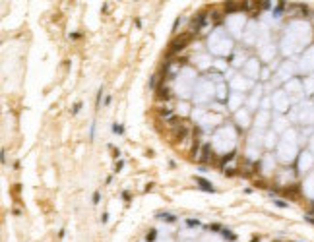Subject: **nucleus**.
<instances>
[{"mask_svg":"<svg viewBox=\"0 0 314 242\" xmlns=\"http://www.w3.org/2000/svg\"><path fill=\"white\" fill-rule=\"evenodd\" d=\"M188 41H190V35H184V37H177L173 41V45H171V54L173 52H179L180 48H184L186 45H188Z\"/></svg>","mask_w":314,"mask_h":242,"instance_id":"obj_1","label":"nucleus"},{"mask_svg":"<svg viewBox=\"0 0 314 242\" xmlns=\"http://www.w3.org/2000/svg\"><path fill=\"white\" fill-rule=\"evenodd\" d=\"M196 182L202 186V190H206V192H213V186H211L207 180H204V178H200V176H196Z\"/></svg>","mask_w":314,"mask_h":242,"instance_id":"obj_2","label":"nucleus"},{"mask_svg":"<svg viewBox=\"0 0 314 242\" xmlns=\"http://www.w3.org/2000/svg\"><path fill=\"white\" fill-rule=\"evenodd\" d=\"M122 132H124L122 124H113V134H122Z\"/></svg>","mask_w":314,"mask_h":242,"instance_id":"obj_3","label":"nucleus"},{"mask_svg":"<svg viewBox=\"0 0 314 242\" xmlns=\"http://www.w3.org/2000/svg\"><path fill=\"white\" fill-rule=\"evenodd\" d=\"M159 217H161V219H167L169 223H173V221H175V215H171V213H159Z\"/></svg>","mask_w":314,"mask_h":242,"instance_id":"obj_4","label":"nucleus"},{"mask_svg":"<svg viewBox=\"0 0 314 242\" xmlns=\"http://www.w3.org/2000/svg\"><path fill=\"white\" fill-rule=\"evenodd\" d=\"M155 234H157L155 231H149V232L146 234V240H147V242H153V240H155Z\"/></svg>","mask_w":314,"mask_h":242,"instance_id":"obj_5","label":"nucleus"},{"mask_svg":"<svg viewBox=\"0 0 314 242\" xmlns=\"http://www.w3.org/2000/svg\"><path fill=\"white\" fill-rule=\"evenodd\" d=\"M223 236L229 238V240H237V236H235L233 232H229V231H223Z\"/></svg>","mask_w":314,"mask_h":242,"instance_id":"obj_6","label":"nucleus"},{"mask_svg":"<svg viewBox=\"0 0 314 242\" xmlns=\"http://www.w3.org/2000/svg\"><path fill=\"white\" fill-rule=\"evenodd\" d=\"M186 225H188V227H198V225H200V221H198V219H188V221H186Z\"/></svg>","mask_w":314,"mask_h":242,"instance_id":"obj_7","label":"nucleus"},{"mask_svg":"<svg viewBox=\"0 0 314 242\" xmlns=\"http://www.w3.org/2000/svg\"><path fill=\"white\" fill-rule=\"evenodd\" d=\"M99 198H101V196H99V192H95V194H93V204H97V201H99Z\"/></svg>","mask_w":314,"mask_h":242,"instance_id":"obj_8","label":"nucleus"},{"mask_svg":"<svg viewBox=\"0 0 314 242\" xmlns=\"http://www.w3.org/2000/svg\"><path fill=\"white\" fill-rule=\"evenodd\" d=\"M107 219H109V215H107V213H103V215H101V221H103V223H107Z\"/></svg>","mask_w":314,"mask_h":242,"instance_id":"obj_9","label":"nucleus"}]
</instances>
